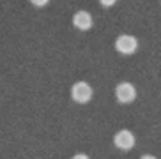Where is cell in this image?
<instances>
[{
  "instance_id": "1",
  "label": "cell",
  "mask_w": 161,
  "mask_h": 159,
  "mask_svg": "<svg viewBox=\"0 0 161 159\" xmlns=\"http://www.w3.org/2000/svg\"><path fill=\"white\" fill-rule=\"evenodd\" d=\"M92 94H94L92 92V87L87 81H76L71 87V97L80 104L89 103L90 99H92Z\"/></svg>"
},
{
  "instance_id": "2",
  "label": "cell",
  "mask_w": 161,
  "mask_h": 159,
  "mask_svg": "<svg viewBox=\"0 0 161 159\" xmlns=\"http://www.w3.org/2000/svg\"><path fill=\"white\" fill-rule=\"evenodd\" d=\"M115 48L122 55H133L138 50V39L135 36H128V34L119 36L117 41H115Z\"/></svg>"
},
{
  "instance_id": "3",
  "label": "cell",
  "mask_w": 161,
  "mask_h": 159,
  "mask_svg": "<svg viewBox=\"0 0 161 159\" xmlns=\"http://www.w3.org/2000/svg\"><path fill=\"white\" fill-rule=\"evenodd\" d=\"M115 96H117L119 103H133L135 97H136V89H135V85L129 83V81H122V83L117 85V89H115Z\"/></svg>"
},
{
  "instance_id": "4",
  "label": "cell",
  "mask_w": 161,
  "mask_h": 159,
  "mask_svg": "<svg viewBox=\"0 0 161 159\" xmlns=\"http://www.w3.org/2000/svg\"><path fill=\"white\" fill-rule=\"evenodd\" d=\"M135 134H133L131 131H128V129H120V131H117V134L114 136V143L117 149L120 150H131L133 147H135Z\"/></svg>"
},
{
  "instance_id": "5",
  "label": "cell",
  "mask_w": 161,
  "mask_h": 159,
  "mask_svg": "<svg viewBox=\"0 0 161 159\" xmlns=\"http://www.w3.org/2000/svg\"><path fill=\"white\" fill-rule=\"evenodd\" d=\"M92 23H94V19H92L90 13H87V11H78V13H75V16H73V25H75L78 30H89V28L92 27Z\"/></svg>"
},
{
  "instance_id": "6",
  "label": "cell",
  "mask_w": 161,
  "mask_h": 159,
  "mask_svg": "<svg viewBox=\"0 0 161 159\" xmlns=\"http://www.w3.org/2000/svg\"><path fill=\"white\" fill-rule=\"evenodd\" d=\"M115 2H117V0H99V4L103 5V7H112Z\"/></svg>"
},
{
  "instance_id": "7",
  "label": "cell",
  "mask_w": 161,
  "mask_h": 159,
  "mask_svg": "<svg viewBox=\"0 0 161 159\" xmlns=\"http://www.w3.org/2000/svg\"><path fill=\"white\" fill-rule=\"evenodd\" d=\"M30 2H32L34 5H37V7H43V5H46L50 0H30Z\"/></svg>"
},
{
  "instance_id": "8",
  "label": "cell",
  "mask_w": 161,
  "mask_h": 159,
  "mask_svg": "<svg viewBox=\"0 0 161 159\" xmlns=\"http://www.w3.org/2000/svg\"><path fill=\"white\" fill-rule=\"evenodd\" d=\"M73 159H90V157L85 154H76V156H73Z\"/></svg>"
},
{
  "instance_id": "9",
  "label": "cell",
  "mask_w": 161,
  "mask_h": 159,
  "mask_svg": "<svg viewBox=\"0 0 161 159\" xmlns=\"http://www.w3.org/2000/svg\"><path fill=\"white\" fill-rule=\"evenodd\" d=\"M140 159H156V157H154V156H151V154H145V156H142Z\"/></svg>"
}]
</instances>
